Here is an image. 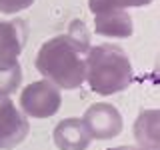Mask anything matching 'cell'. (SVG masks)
<instances>
[{
  "label": "cell",
  "mask_w": 160,
  "mask_h": 150,
  "mask_svg": "<svg viewBox=\"0 0 160 150\" xmlns=\"http://www.w3.org/2000/svg\"><path fill=\"white\" fill-rule=\"evenodd\" d=\"M110 150H148L142 146H120V148H110Z\"/></svg>",
  "instance_id": "obj_13"
},
{
  "label": "cell",
  "mask_w": 160,
  "mask_h": 150,
  "mask_svg": "<svg viewBox=\"0 0 160 150\" xmlns=\"http://www.w3.org/2000/svg\"><path fill=\"white\" fill-rule=\"evenodd\" d=\"M26 40V24L22 20L0 22V66L16 64Z\"/></svg>",
  "instance_id": "obj_6"
},
{
  "label": "cell",
  "mask_w": 160,
  "mask_h": 150,
  "mask_svg": "<svg viewBox=\"0 0 160 150\" xmlns=\"http://www.w3.org/2000/svg\"><path fill=\"white\" fill-rule=\"evenodd\" d=\"M86 54L84 80H88L94 92L114 94L128 88V84L132 82V66L126 52L120 46L100 44L96 48H88Z\"/></svg>",
  "instance_id": "obj_2"
},
{
  "label": "cell",
  "mask_w": 160,
  "mask_h": 150,
  "mask_svg": "<svg viewBox=\"0 0 160 150\" xmlns=\"http://www.w3.org/2000/svg\"><path fill=\"white\" fill-rule=\"evenodd\" d=\"M60 92L48 80L28 84L20 94V106L22 110L32 118H48L58 112L60 108Z\"/></svg>",
  "instance_id": "obj_3"
},
{
  "label": "cell",
  "mask_w": 160,
  "mask_h": 150,
  "mask_svg": "<svg viewBox=\"0 0 160 150\" xmlns=\"http://www.w3.org/2000/svg\"><path fill=\"white\" fill-rule=\"evenodd\" d=\"M22 80V70L20 64H10V66H0V94L8 96L20 86Z\"/></svg>",
  "instance_id": "obj_10"
},
{
  "label": "cell",
  "mask_w": 160,
  "mask_h": 150,
  "mask_svg": "<svg viewBox=\"0 0 160 150\" xmlns=\"http://www.w3.org/2000/svg\"><path fill=\"white\" fill-rule=\"evenodd\" d=\"M146 134H150V148L156 150L158 148V112L156 110H148L136 122V140L140 142V146L144 148V140Z\"/></svg>",
  "instance_id": "obj_9"
},
{
  "label": "cell",
  "mask_w": 160,
  "mask_h": 150,
  "mask_svg": "<svg viewBox=\"0 0 160 150\" xmlns=\"http://www.w3.org/2000/svg\"><path fill=\"white\" fill-rule=\"evenodd\" d=\"M92 136L80 118H68L56 126L54 142L60 150H86Z\"/></svg>",
  "instance_id": "obj_7"
},
{
  "label": "cell",
  "mask_w": 160,
  "mask_h": 150,
  "mask_svg": "<svg viewBox=\"0 0 160 150\" xmlns=\"http://www.w3.org/2000/svg\"><path fill=\"white\" fill-rule=\"evenodd\" d=\"M152 0H90L88 6L94 14H102L108 10H124L128 6H144Z\"/></svg>",
  "instance_id": "obj_11"
},
{
  "label": "cell",
  "mask_w": 160,
  "mask_h": 150,
  "mask_svg": "<svg viewBox=\"0 0 160 150\" xmlns=\"http://www.w3.org/2000/svg\"><path fill=\"white\" fill-rule=\"evenodd\" d=\"M28 120L8 96L0 94V148H14L28 134Z\"/></svg>",
  "instance_id": "obj_5"
},
{
  "label": "cell",
  "mask_w": 160,
  "mask_h": 150,
  "mask_svg": "<svg viewBox=\"0 0 160 150\" xmlns=\"http://www.w3.org/2000/svg\"><path fill=\"white\" fill-rule=\"evenodd\" d=\"M82 122L86 126V130L90 132V136L100 138V140L114 138L122 130V118H120L118 110L112 104H106V102L92 104L86 110Z\"/></svg>",
  "instance_id": "obj_4"
},
{
  "label": "cell",
  "mask_w": 160,
  "mask_h": 150,
  "mask_svg": "<svg viewBox=\"0 0 160 150\" xmlns=\"http://www.w3.org/2000/svg\"><path fill=\"white\" fill-rule=\"evenodd\" d=\"M94 28L104 36L128 38L132 34V20L124 10H108L94 16Z\"/></svg>",
  "instance_id": "obj_8"
},
{
  "label": "cell",
  "mask_w": 160,
  "mask_h": 150,
  "mask_svg": "<svg viewBox=\"0 0 160 150\" xmlns=\"http://www.w3.org/2000/svg\"><path fill=\"white\" fill-rule=\"evenodd\" d=\"M88 34L82 22H72L68 34L56 36L42 44L36 68L44 78L60 88H78L84 82V58L82 54L88 52Z\"/></svg>",
  "instance_id": "obj_1"
},
{
  "label": "cell",
  "mask_w": 160,
  "mask_h": 150,
  "mask_svg": "<svg viewBox=\"0 0 160 150\" xmlns=\"http://www.w3.org/2000/svg\"><path fill=\"white\" fill-rule=\"evenodd\" d=\"M34 0H0V12L2 14H16L20 10L32 6Z\"/></svg>",
  "instance_id": "obj_12"
}]
</instances>
